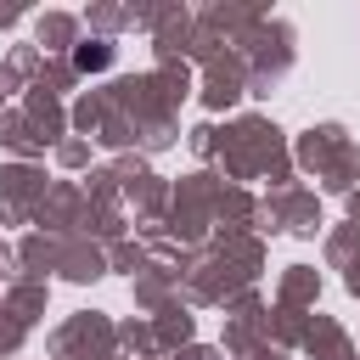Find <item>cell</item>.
Instances as JSON below:
<instances>
[{"label": "cell", "mask_w": 360, "mask_h": 360, "mask_svg": "<svg viewBox=\"0 0 360 360\" xmlns=\"http://www.w3.org/2000/svg\"><path fill=\"white\" fill-rule=\"evenodd\" d=\"M112 62V51L101 45V39H90V45H79V68H107Z\"/></svg>", "instance_id": "6da1fadb"}]
</instances>
